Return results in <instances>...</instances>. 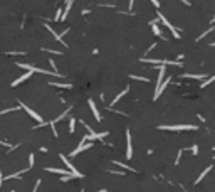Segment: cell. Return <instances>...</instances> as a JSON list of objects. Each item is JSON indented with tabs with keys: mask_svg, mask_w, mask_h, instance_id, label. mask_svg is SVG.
<instances>
[{
	"mask_svg": "<svg viewBox=\"0 0 215 192\" xmlns=\"http://www.w3.org/2000/svg\"><path fill=\"white\" fill-rule=\"evenodd\" d=\"M182 78H190V79L205 81V79H207V74H182Z\"/></svg>",
	"mask_w": 215,
	"mask_h": 192,
	"instance_id": "5bb4252c",
	"label": "cell"
},
{
	"mask_svg": "<svg viewBox=\"0 0 215 192\" xmlns=\"http://www.w3.org/2000/svg\"><path fill=\"white\" fill-rule=\"evenodd\" d=\"M210 170H212V165H209V167H207V169H205V170H203V172H202V174H200V175H198V179H197V180H195V184H200V182H202V179H203V177H205V175H207V174H209V172H210Z\"/></svg>",
	"mask_w": 215,
	"mask_h": 192,
	"instance_id": "2e32d148",
	"label": "cell"
},
{
	"mask_svg": "<svg viewBox=\"0 0 215 192\" xmlns=\"http://www.w3.org/2000/svg\"><path fill=\"white\" fill-rule=\"evenodd\" d=\"M44 26H45V29H47V30H49V32H51V34L54 35V39H56V41H59V42H61V44H62V46H64V47H67V44H66V42H64V39H62V37H61V35H59V34H56V30H54V29H52V27H51V26H47V24H44Z\"/></svg>",
	"mask_w": 215,
	"mask_h": 192,
	"instance_id": "9c48e42d",
	"label": "cell"
},
{
	"mask_svg": "<svg viewBox=\"0 0 215 192\" xmlns=\"http://www.w3.org/2000/svg\"><path fill=\"white\" fill-rule=\"evenodd\" d=\"M210 32H212V27H210V29H207L205 32H203V34H200L198 37H197V41H202V37H205V35H207V34H210Z\"/></svg>",
	"mask_w": 215,
	"mask_h": 192,
	"instance_id": "cb8c5ba5",
	"label": "cell"
},
{
	"mask_svg": "<svg viewBox=\"0 0 215 192\" xmlns=\"http://www.w3.org/2000/svg\"><path fill=\"white\" fill-rule=\"evenodd\" d=\"M98 192H106V190H104V189H101V190H98Z\"/></svg>",
	"mask_w": 215,
	"mask_h": 192,
	"instance_id": "836d02e7",
	"label": "cell"
},
{
	"mask_svg": "<svg viewBox=\"0 0 215 192\" xmlns=\"http://www.w3.org/2000/svg\"><path fill=\"white\" fill-rule=\"evenodd\" d=\"M128 91H130V86H126V88H124V90H123V91H121V93H119V94H118V96H116V98H114V99H113V101H111V106H109V108H113V106H114V105H116V103H118V101H119V99H121V98H123V96H124V94H126V93H128Z\"/></svg>",
	"mask_w": 215,
	"mask_h": 192,
	"instance_id": "4fadbf2b",
	"label": "cell"
},
{
	"mask_svg": "<svg viewBox=\"0 0 215 192\" xmlns=\"http://www.w3.org/2000/svg\"><path fill=\"white\" fill-rule=\"evenodd\" d=\"M190 150H192V154H193V155H197V154H198V147H197V145H193V147L190 148Z\"/></svg>",
	"mask_w": 215,
	"mask_h": 192,
	"instance_id": "4316f807",
	"label": "cell"
},
{
	"mask_svg": "<svg viewBox=\"0 0 215 192\" xmlns=\"http://www.w3.org/2000/svg\"><path fill=\"white\" fill-rule=\"evenodd\" d=\"M30 76H32V73H30V71H27L25 74H22V76H20V78H17V79L14 81V83H12V88L19 86L20 83H24V81H25V79H29V78H30Z\"/></svg>",
	"mask_w": 215,
	"mask_h": 192,
	"instance_id": "30bf717a",
	"label": "cell"
},
{
	"mask_svg": "<svg viewBox=\"0 0 215 192\" xmlns=\"http://www.w3.org/2000/svg\"><path fill=\"white\" fill-rule=\"evenodd\" d=\"M61 160H62V162H64V163H66V167H67V170H69V172H71V174H72V175H74V177H76V179H82V177H84V175H82V174L79 172V170H77V169H76V167H74V165H72V163H71V162H69V160H67V157H66V155H62V154H61Z\"/></svg>",
	"mask_w": 215,
	"mask_h": 192,
	"instance_id": "7a4b0ae2",
	"label": "cell"
},
{
	"mask_svg": "<svg viewBox=\"0 0 215 192\" xmlns=\"http://www.w3.org/2000/svg\"><path fill=\"white\" fill-rule=\"evenodd\" d=\"M210 46H212V47H215V42H212V44H210Z\"/></svg>",
	"mask_w": 215,
	"mask_h": 192,
	"instance_id": "1f68e13d",
	"label": "cell"
},
{
	"mask_svg": "<svg viewBox=\"0 0 215 192\" xmlns=\"http://www.w3.org/2000/svg\"><path fill=\"white\" fill-rule=\"evenodd\" d=\"M212 24H215V17H213V19H212Z\"/></svg>",
	"mask_w": 215,
	"mask_h": 192,
	"instance_id": "d6a6232c",
	"label": "cell"
},
{
	"mask_svg": "<svg viewBox=\"0 0 215 192\" xmlns=\"http://www.w3.org/2000/svg\"><path fill=\"white\" fill-rule=\"evenodd\" d=\"M133 157V143H131V133L126 130V158Z\"/></svg>",
	"mask_w": 215,
	"mask_h": 192,
	"instance_id": "5b68a950",
	"label": "cell"
},
{
	"mask_svg": "<svg viewBox=\"0 0 215 192\" xmlns=\"http://www.w3.org/2000/svg\"><path fill=\"white\" fill-rule=\"evenodd\" d=\"M170 78H166V79H163V83H161L160 84V88H156V91H155V96H153V99H158L160 98V96H161V93H163V91H165V88H166L168 86V83H170Z\"/></svg>",
	"mask_w": 215,
	"mask_h": 192,
	"instance_id": "8992f818",
	"label": "cell"
},
{
	"mask_svg": "<svg viewBox=\"0 0 215 192\" xmlns=\"http://www.w3.org/2000/svg\"><path fill=\"white\" fill-rule=\"evenodd\" d=\"M47 172H52V174H59V175H69V170H66V169H56V167H47Z\"/></svg>",
	"mask_w": 215,
	"mask_h": 192,
	"instance_id": "8fae6325",
	"label": "cell"
},
{
	"mask_svg": "<svg viewBox=\"0 0 215 192\" xmlns=\"http://www.w3.org/2000/svg\"><path fill=\"white\" fill-rule=\"evenodd\" d=\"M92 147V143L89 142V143H82V145H77V148L76 150H72L71 152V157H76L77 154H81V152H84V150H88V148H91Z\"/></svg>",
	"mask_w": 215,
	"mask_h": 192,
	"instance_id": "52a82bcc",
	"label": "cell"
},
{
	"mask_svg": "<svg viewBox=\"0 0 215 192\" xmlns=\"http://www.w3.org/2000/svg\"><path fill=\"white\" fill-rule=\"evenodd\" d=\"M15 110H19V106H17V108H7V110H2V111H0V115H5V113H10V111H15Z\"/></svg>",
	"mask_w": 215,
	"mask_h": 192,
	"instance_id": "d4e9b609",
	"label": "cell"
},
{
	"mask_svg": "<svg viewBox=\"0 0 215 192\" xmlns=\"http://www.w3.org/2000/svg\"><path fill=\"white\" fill-rule=\"evenodd\" d=\"M182 155H183V148H182V150H178V155H177V158H175V165H178V163H180Z\"/></svg>",
	"mask_w": 215,
	"mask_h": 192,
	"instance_id": "603a6c76",
	"label": "cell"
},
{
	"mask_svg": "<svg viewBox=\"0 0 215 192\" xmlns=\"http://www.w3.org/2000/svg\"><path fill=\"white\" fill-rule=\"evenodd\" d=\"M114 165H118V167H121V169H126V170H131V172H135V169L133 167H130V165H126V163H121V162H118V160H114Z\"/></svg>",
	"mask_w": 215,
	"mask_h": 192,
	"instance_id": "ac0fdd59",
	"label": "cell"
},
{
	"mask_svg": "<svg viewBox=\"0 0 215 192\" xmlns=\"http://www.w3.org/2000/svg\"><path fill=\"white\" fill-rule=\"evenodd\" d=\"M158 130H170V131H183V130H198L197 125H160Z\"/></svg>",
	"mask_w": 215,
	"mask_h": 192,
	"instance_id": "6da1fadb",
	"label": "cell"
},
{
	"mask_svg": "<svg viewBox=\"0 0 215 192\" xmlns=\"http://www.w3.org/2000/svg\"><path fill=\"white\" fill-rule=\"evenodd\" d=\"M76 130V118H71L69 120V133H74Z\"/></svg>",
	"mask_w": 215,
	"mask_h": 192,
	"instance_id": "44dd1931",
	"label": "cell"
},
{
	"mask_svg": "<svg viewBox=\"0 0 215 192\" xmlns=\"http://www.w3.org/2000/svg\"><path fill=\"white\" fill-rule=\"evenodd\" d=\"M88 103H89V108H91V111H92V115H94L96 122H101V115H99L98 108H96V105H94V99H89Z\"/></svg>",
	"mask_w": 215,
	"mask_h": 192,
	"instance_id": "ba28073f",
	"label": "cell"
},
{
	"mask_svg": "<svg viewBox=\"0 0 215 192\" xmlns=\"http://www.w3.org/2000/svg\"><path fill=\"white\" fill-rule=\"evenodd\" d=\"M158 20H161V22H163V26H166L168 29L171 30V35H173L175 39H180V37H182V35L178 34V30L175 29L173 26H171V24H170V20H168V19H166V17H165V15H163V14H161V12H158Z\"/></svg>",
	"mask_w": 215,
	"mask_h": 192,
	"instance_id": "3957f363",
	"label": "cell"
},
{
	"mask_svg": "<svg viewBox=\"0 0 215 192\" xmlns=\"http://www.w3.org/2000/svg\"><path fill=\"white\" fill-rule=\"evenodd\" d=\"M61 15H62V9H57V12H56V17H54V22H61Z\"/></svg>",
	"mask_w": 215,
	"mask_h": 192,
	"instance_id": "7402d4cb",
	"label": "cell"
},
{
	"mask_svg": "<svg viewBox=\"0 0 215 192\" xmlns=\"http://www.w3.org/2000/svg\"><path fill=\"white\" fill-rule=\"evenodd\" d=\"M52 86H56V88H66V90H71L72 88V84H69V83H51Z\"/></svg>",
	"mask_w": 215,
	"mask_h": 192,
	"instance_id": "e0dca14e",
	"label": "cell"
},
{
	"mask_svg": "<svg viewBox=\"0 0 215 192\" xmlns=\"http://www.w3.org/2000/svg\"><path fill=\"white\" fill-rule=\"evenodd\" d=\"M39 186H41V180H37V182H35V186H34V189H32V192H37Z\"/></svg>",
	"mask_w": 215,
	"mask_h": 192,
	"instance_id": "83f0119b",
	"label": "cell"
},
{
	"mask_svg": "<svg viewBox=\"0 0 215 192\" xmlns=\"http://www.w3.org/2000/svg\"><path fill=\"white\" fill-rule=\"evenodd\" d=\"M29 169H24V170H20V172H15V174H12V175H7V177H3V180H10V179H17V177H20L22 174H25Z\"/></svg>",
	"mask_w": 215,
	"mask_h": 192,
	"instance_id": "9a60e30c",
	"label": "cell"
},
{
	"mask_svg": "<svg viewBox=\"0 0 215 192\" xmlns=\"http://www.w3.org/2000/svg\"><path fill=\"white\" fill-rule=\"evenodd\" d=\"M213 152H215V147H213Z\"/></svg>",
	"mask_w": 215,
	"mask_h": 192,
	"instance_id": "e575fe53",
	"label": "cell"
},
{
	"mask_svg": "<svg viewBox=\"0 0 215 192\" xmlns=\"http://www.w3.org/2000/svg\"><path fill=\"white\" fill-rule=\"evenodd\" d=\"M128 2H130V7H128V9H130V12H131V10H133V5H135V0H128Z\"/></svg>",
	"mask_w": 215,
	"mask_h": 192,
	"instance_id": "f1b7e54d",
	"label": "cell"
},
{
	"mask_svg": "<svg viewBox=\"0 0 215 192\" xmlns=\"http://www.w3.org/2000/svg\"><path fill=\"white\" fill-rule=\"evenodd\" d=\"M150 26H151V29H153V32H155V35H158V37L165 39V37H163V32H161V29L158 27V24H156V20H150Z\"/></svg>",
	"mask_w": 215,
	"mask_h": 192,
	"instance_id": "7c38bea8",
	"label": "cell"
},
{
	"mask_svg": "<svg viewBox=\"0 0 215 192\" xmlns=\"http://www.w3.org/2000/svg\"><path fill=\"white\" fill-rule=\"evenodd\" d=\"M19 108H22V110H25V111H27V115H29V116H32V118H34V120H35V122H39V123H44V120H42V116H41V115H39V113H35V111H34V110H30V108H29V106H27V105H24V103H22V101H19Z\"/></svg>",
	"mask_w": 215,
	"mask_h": 192,
	"instance_id": "277c9868",
	"label": "cell"
},
{
	"mask_svg": "<svg viewBox=\"0 0 215 192\" xmlns=\"http://www.w3.org/2000/svg\"><path fill=\"white\" fill-rule=\"evenodd\" d=\"M151 3H153V5H155V7H161V5H160V2H158V0H151Z\"/></svg>",
	"mask_w": 215,
	"mask_h": 192,
	"instance_id": "f546056e",
	"label": "cell"
},
{
	"mask_svg": "<svg viewBox=\"0 0 215 192\" xmlns=\"http://www.w3.org/2000/svg\"><path fill=\"white\" fill-rule=\"evenodd\" d=\"M213 81H215V74H213V76H210V78H207V79L202 83V86H200V88H207L210 83H213Z\"/></svg>",
	"mask_w": 215,
	"mask_h": 192,
	"instance_id": "ffe728a7",
	"label": "cell"
},
{
	"mask_svg": "<svg viewBox=\"0 0 215 192\" xmlns=\"http://www.w3.org/2000/svg\"><path fill=\"white\" fill-rule=\"evenodd\" d=\"M34 154H30V155H29V169H30V167H34Z\"/></svg>",
	"mask_w": 215,
	"mask_h": 192,
	"instance_id": "484cf974",
	"label": "cell"
},
{
	"mask_svg": "<svg viewBox=\"0 0 215 192\" xmlns=\"http://www.w3.org/2000/svg\"><path fill=\"white\" fill-rule=\"evenodd\" d=\"M12 192H14V190H12Z\"/></svg>",
	"mask_w": 215,
	"mask_h": 192,
	"instance_id": "d590c367",
	"label": "cell"
},
{
	"mask_svg": "<svg viewBox=\"0 0 215 192\" xmlns=\"http://www.w3.org/2000/svg\"><path fill=\"white\" fill-rule=\"evenodd\" d=\"M3 184V177H2V170H0V186Z\"/></svg>",
	"mask_w": 215,
	"mask_h": 192,
	"instance_id": "4dcf8cb0",
	"label": "cell"
},
{
	"mask_svg": "<svg viewBox=\"0 0 215 192\" xmlns=\"http://www.w3.org/2000/svg\"><path fill=\"white\" fill-rule=\"evenodd\" d=\"M130 79H136V81H145V83H150V79H148V78L136 76V74H130Z\"/></svg>",
	"mask_w": 215,
	"mask_h": 192,
	"instance_id": "d6986e66",
	"label": "cell"
}]
</instances>
